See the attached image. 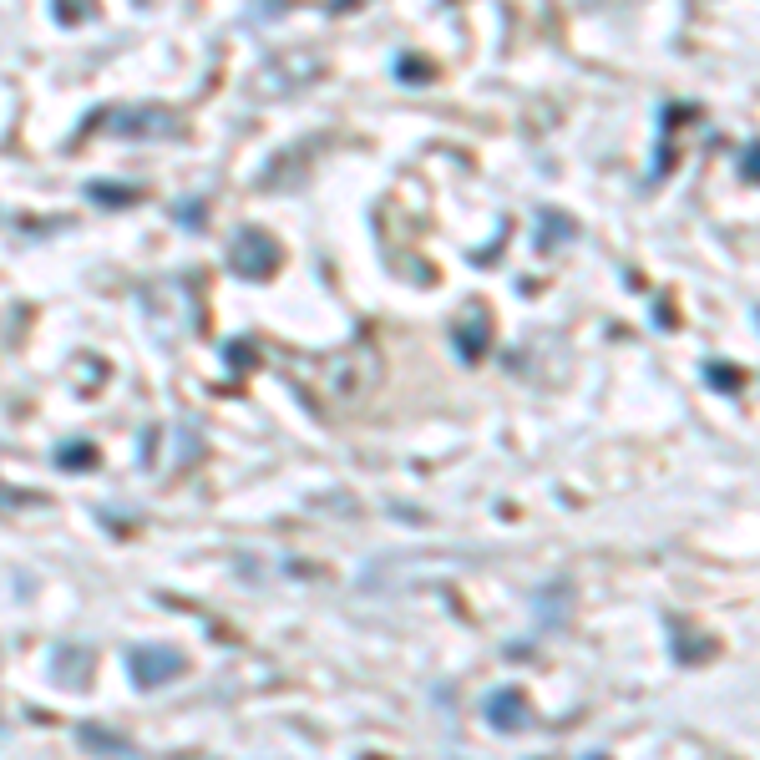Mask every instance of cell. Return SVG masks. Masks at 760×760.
I'll use <instances>...</instances> for the list:
<instances>
[{"mask_svg": "<svg viewBox=\"0 0 760 760\" xmlns=\"http://www.w3.org/2000/svg\"><path fill=\"white\" fill-rule=\"evenodd\" d=\"M234 254H239V269H249V274H269L274 259H279V249H274L264 234H244Z\"/></svg>", "mask_w": 760, "mask_h": 760, "instance_id": "2", "label": "cell"}, {"mask_svg": "<svg viewBox=\"0 0 760 760\" xmlns=\"http://www.w3.org/2000/svg\"><path fill=\"white\" fill-rule=\"evenodd\" d=\"M183 664H178V654H163V649H137V664H132V674H137V684H158V679H173Z\"/></svg>", "mask_w": 760, "mask_h": 760, "instance_id": "1", "label": "cell"}]
</instances>
